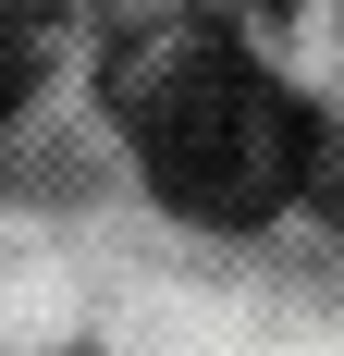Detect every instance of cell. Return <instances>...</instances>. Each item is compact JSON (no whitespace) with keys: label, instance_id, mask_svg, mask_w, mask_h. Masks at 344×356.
Returning a JSON list of instances; mask_svg holds the SVG:
<instances>
[{"label":"cell","instance_id":"cell-1","mask_svg":"<svg viewBox=\"0 0 344 356\" xmlns=\"http://www.w3.org/2000/svg\"><path fill=\"white\" fill-rule=\"evenodd\" d=\"M111 99H123V136H136L148 184L185 221H271L308 184V111L221 25H148L111 62Z\"/></svg>","mask_w":344,"mask_h":356},{"label":"cell","instance_id":"cell-3","mask_svg":"<svg viewBox=\"0 0 344 356\" xmlns=\"http://www.w3.org/2000/svg\"><path fill=\"white\" fill-rule=\"evenodd\" d=\"M295 197H320V209L344 221V123H308V184Z\"/></svg>","mask_w":344,"mask_h":356},{"label":"cell","instance_id":"cell-2","mask_svg":"<svg viewBox=\"0 0 344 356\" xmlns=\"http://www.w3.org/2000/svg\"><path fill=\"white\" fill-rule=\"evenodd\" d=\"M37 62H49V25H37L25 0H0V111H25V86H37Z\"/></svg>","mask_w":344,"mask_h":356}]
</instances>
